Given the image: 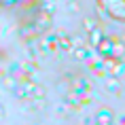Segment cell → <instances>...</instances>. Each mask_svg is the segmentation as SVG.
Segmentation results:
<instances>
[{"label":"cell","mask_w":125,"mask_h":125,"mask_svg":"<svg viewBox=\"0 0 125 125\" xmlns=\"http://www.w3.org/2000/svg\"><path fill=\"white\" fill-rule=\"evenodd\" d=\"M112 119H115V115H112V110H108V108H102V110L98 112V123H102V125L112 123Z\"/></svg>","instance_id":"8992f818"},{"label":"cell","mask_w":125,"mask_h":125,"mask_svg":"<svg viewBox=\"0 0 125 125\" xmlns=\"http://www.w3.org/2000/svg\"><path fill=\"white\" fill-rule=\"evenodd\" d=\"M13 2H15V0H0V4H4V7H11Z\"/></svg>","instance_id":"9c48e42d"},{"label":"cell","mask_w":125,"mask_h":125,"mask_svg":"<svg viewBox=\"0 0 125 125\" xmlns=\"http://www.w3.org/2000/svg\"><path fill=\"white\" fill-rule=\"evenodd\" d=\"M125 53V42L121 38H110V57H115V59H121V55Z\"/></svg>","instance_id":"7a4b0ae2"},{"label":"cell","mask_w":125,"mask_h":125,"mask_svg":"<svg viewBox=\"0 0 125 125\" xmlns=\"http://www.w3.org/2000/svg\"><path fill=\"white\" fill-rule=\"evenodd\" d=\"M74 55H76L79 59H83V57H85V51H83V49H76V51H74Z\"/></svg>","instance_id":"ba28073f"},{"label":"cell","mask_w":125,"mask_h":125,"mask_svg":"<svg viewBox=\"0 0 125 125\" xmlns=\"http://www.w3.org/2000/svg\"><path fill=\"white\" fill-rule=\"evenodd\" d=\"M83 23H85V30H87V32H91L93 28L98 26V23H95V21H93V19H85V21H83Z\"/></svg>","instance_id":"52a82bcc"},{"label":"cell","mask_w":125,"mask_h":125,"mask_svg":"<svg viewBox=\"0 0 125 125\" xmlns=\"http://www.w3.org/2000/svg\"><path fill=\"white\" fill-rule=\"evenodd\" d=\"M55 42H57V49L59 51H72V40H70V36H68L66 32H57V36H55Z\"/></svg>","instance_id":"3957f363"},{"label":"cell","mask_w":125,"mask_h":125,"mask_svg":"<svg viewBox=\"0 0 125 125\" xmlns=\"http://www.w3.org/2000/svg\"><path fill=\"white\" fill-rule=\"evenodd\" d=\"M102 40H104V32H102V28H100V26H95L91 32H89V42H91V47L98 49Z\"/></svg>","instance_id":"5b68a950"},{"label":"cell","mask_w":125,"mask_h":125,"mask_svg":"<svg viewBox=\"0 0 125 125\" xmlns=\"http://www.w3.org/2000/svg\"><path fill=\"white\" fill-rule=\"evenodd\" d=\"M0 117H2V106H0Z\"/></svg>","instance_id":"30bf717a"},{"label":"cell","mask_w":125,"mask_h":125,"mask_svg":"<svg viewBox=\"0 0 125 125\" xmlns=\"http://www.w3.org/2000/svg\"><path fill=\"white\" fill-rule=\"evenodd\" d=\"M106 66H108V72L115 74V76H123V74H125V64L121 62V59L110 57L108 62H106Z\"/></svg>","instance_id":"277c9868"},{"label":"cell","mask_w":125,"mask_h":125,"mask_svg":"<svg viewBox=\"0 0 125 125\" xmlns=\"http://www.w3.org/2000/svg\"><path fill=\"white\" fill-rule=\"evenodd\" d=\"M38 93V85H34L32 81H21L19 87H17V95L19 98H32V95H36Z\"/></svg>","instance_id":"6da1fadb"}]
</instances>
